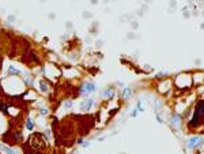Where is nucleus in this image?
Returning <instances> with one entry per match:
<instances>
[{"mask_svg": "<svg viewBox=\"0 0 204 154\" xmlns=\"http://www.w3.org/2000/svg\"><path fill=\"white\" fill-rule=\"evenodd\" d=\"M94 91H95V85L93 82H84L79 89L80 94H90V93H94Z\"/></svg>", "mask_w": 204, "mask_h": 154, "instance_id": "nucleus-1", "label": "nucleus"}, {"mask_svg": "<svg viewBox=\"0 0 204 154\" xmlns=\"http://www.w3.org/2000/svg\"><path fill=\"white\" fill-rule=\"evenodd\" d=\"M93 104H94V101H93L91 98H90V100H84L83 102L80 104V109L82 110H89L93 106Z\"/></svg>", "mask_w": 204, "mask_h": 154, "instance_id": "nucleus-2", "label": "nucleus"}, {"mask_svg": "<svg viewBox=\"0 0 204 154\" xmlns=\"http://www.w3.org/2000/svg\"><path fill=\"white\" fill-rule=\"evenodd\" d=\"M200 142H202V138H199V136L192 138V139L188 141V147H197L200 145Z\"/></svg>", "mask_w": 204, "mask_h": 154, "instance_id": "nucleus-3", "label": "nucleus"}, {"mask_svg": "<svg viewBox=\"0 0 204 154\" xmlns=\"http://www.w3.org/2000/svg\"><path fill=\"white\" fill-rule=\"evenodd\" d=\"M200 119H202V115H200L199 112H195L193 119L191 120V126H197V124L200 123Z\"/></svg>", "mask_w": 204, "mask_h": 154, "instance_id": "nucleus-4", "label": "nucleus"}, {"mask_svg": "<svg viewBox=\"0 0 204 154\" xmlns=\"http://www.w3.org/2000/svg\"><path fill=\"white\" fill-rule=\"evenodd\" d=\"M0 150H3V152H4L5 154H16L15 152H14V150L8 149V147H5V146H1V145H0Z\"/></svg>", "mask_w": 204, "mask_h": 154, "instance_id": "nucleus-5", "label": "nucleus"}, {"mask_svg": "<svg viewBox=\"0 0 204 154\" xmlns=\"http://www.w3.org/2000/svg\"><path fill=\"white\" fill-rule=\"evenodd\" d=\"M129 95H131V89H124V91H122V97H124V98H128V97H129Z\"/></svg>", "mask_w": 204, "mask_h": 154, "instance_id": "nucleus-6", "label": "nucleus"}, {"mask_svg": "<svg viewBox=\"0 0 204 154\" xmlns=\"http://www.w3.org/2000/svg\"><path fill=\"white\" fill-rule=\"evenodd\" d=\"M101 95H102V97H106V95H113V90L109 89V90H106V91H103Z\"/></svg>", "mask_w": 204, "mask_h": 154, "instance_id": "nucleus-7", "label": "nucleus"}, {"mask_svg": "<svg viewBox=\"0 0 204 154\" xmlns=\"http://www.w3.org/2000/svg\"><path fill=\"white\" fill-rule=\"evenodd\" d=\"M178 123H180V116L177 115V116H174V117H173V124L176 126V124H178Z\"/></svg>", "mask_w": 204, "mask_h": 154, "instance_id": "nucleus-8", "label": "nucleus"}, {"mask_svg": "<svg viewBox=\"0 0 204 154\" xmlns=\"http://www.w3.org/2000/svg\"><path fill=\"white\" fill-rule=\"evenodd\" d=\"M10 74H15V75H18V74H19V71H18V70H15V68H12V67H10Z\"/></svg>", "mask_w": 204, "mask_h": 154, "instance_id": "nucleus-9", "label": "nucleus"}, {"mask_svg": "<svg viewBox=\"0 0 204 154\" xmlns=\"http://www.w3.org/2000/svg\"><path fill=\"white\" fill-rule=\"evenodd\" d=\"M26 126H27V128H29V130H33V123H31V120H30V119H29V120H27V123H26Z\"/></svg>", "mask_w": 204, "mask_h": 154, "instance_id": "nucleus-10", "label": "nucleus"}, {"mask_svg": "<svg viewBox=\"0 0 204 154\" xmlns=\"http://www.w3.org/2000/svg\"><path fill=\"white\" fill-rule=\"evenodd\" d=\"M41 89H42V91H46V90H48V86H46L44 82H41Z\"/></svg>", "mask_w": 204, "mask_h": 154, "instance_id": "nucleus-11", "label": "nucleus"}, {"mask_svg": "<svg viewBox=\"0 0 204 154\" xmlns=\"http://www.w3.org/2000/svg\"><path fill=\"white\" fill-rule=\"evenodd\" d=\"M65 106H67V108H71V106H72V102H71V101H67V102H65Z\"/></svg>", "mask_w": 204, "mask_h": 154, "instance_id": "nucleus-12", "label": "nucleus"}, {"mask_svg": "<svg viewBox=\"0 0 204 154\" xmlns=\"http://www.w3.org/2000/svg\"><path fill=\"white\" fill-rule=\"evenodd\" d=\"M41 113H42V115H46V113H48V110H46V109H41Z\"/></svg>", "mask_w": 204, "mask_h": 154, "instance_id": "nucleus-13", "label": "nucleus"}]
</instances>
